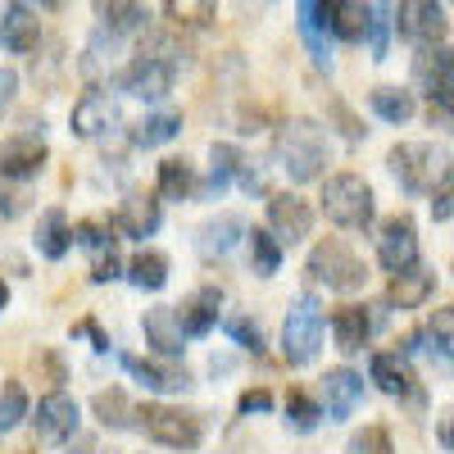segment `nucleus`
Returning a JSON list of instances; mask_svg holds the SVG:
<instances>
[{"instance_id":"f257e3e1","label":"nucleus","mask_w":454,"mask_h":454,"mask_svg":"<svg viewBox=\"0 0 454 454\" xmlns=\"http://www.w3.org/2000/svg\"><path fill=\"white\" fill-rule=\"evenodd\" d=\"M278 164L291 182H318L327 168V132L314 119H291L278 132Z\"/></svg>"},{"instance_id":"f03ea898","label":"nucleus","mask_w":454,"mask_h":454,"mask_svg":"<svg viewBox=\"0 0 454 454\" xmlns=\"http://www.w3.org/2000/svg\"><path fill=\"white\" fill-rule=\"evenodd\" d=\"M387 168H391V177L404 186L409 196H432L436 182L450 168V155L441 145H432V141H400V145H391Z\"/></svg>"},{"instance_id":"7ed1b4c3","label":"nucleus","mask_w":454,"mask_h":454,"mask_svg":"<svg viewBox=\"0 0 454 454\" xmlns=\"http://www.w3.org/2000/svg\"><path fill=\"white\" fill-rule=\"evenodd\" d=\"M323 214L336 223V227H368L372 214H377V196L372 186L359 177V173H332L323 182Z\"/></svg>"},{"instance_id":"20e7f679","label":"nucleus","mask_w":454,"mask_h":454,"mask_svg":"<svg viewBox=\"0 0 454 454\" xmlns=\"http://www.w3.org/2000/svg\"><path fill=\"white\" fill-rule=\"evenodd\" d=\"M318 346H323V305L318 295H295V305L286 309V323H282V359L291 368H305L318 359Z\"/></svg>"},{"instance_id":"39448f33","label":"nucleus","mask_w":454,"mask_h":454,"mask_svg":"<svg viewBox=\"0 0 454 454\" xmlns=\"http://www.w3.org/2000/svg\"><path fill=\"white\" fill-rule=\"evenodd\" d=\"M305 273H309L318 286H327V291H359V286L368 282L364 259H359L346 241H336V237H327V241H318V246L309 250Z\"/></svg>"},{"instance_id":"423d86ee","label":"nucleus","mask_w":454,"mask_h":454,"mask_svg":"<svg viewBox=\"0 0 454 454\" xmlns=\"http://www.w3.org/2000/svg\"><path fill=\"white\" fill-rule=\"evenodd\" d=\"M141 419V432L155 441V445H168V450H196L205 441V419L192 409H173V404H141L137 409Z\"/></svg>"},{"instance_id":"0eeeda50","label":"nucleus","mask_w":454,"mask_h":454,"mask_svg":"<svg viewBox=\"0 0 454 454\" xmlns=\"http://www.w3.org/2000/svg\"><path fill=\"white\" fill-rule=\"evenodd\" d=\"M377 259H382V269L391 278L419 263V227H413L409 214H391L377 227Z\"/></svg>"},{"instance_id":"6e6552de","label":"nucleus","mask_w":454,"mask_h":454,"mask_svg":"<svg viewBox=\"0 0 454 454\" xmlns=\"http://www.w3.org/2000/svg\"><path fill=\"white\" fill-rule=\"evenodd\" d=\"M269 232L278 246H295L314 232V205L295 192H278L269 196Z\"/></svg>"},{"instance_id":"1a4fd4ad","label":"nucleus","mask_w":454,"mask_h":454,"mask_svg":"<svg viewBox=\"0 0 454 454\" xmlns=\"http://www.w3.org/2000/svg\"><path fill=\"white\" fill-rule=\"evenodd\" d=\"M413 82H419L432 105H454V46H427L413 59Z\"/></svg>"},{"instance_id":"9d476101","label":"nucleus","mask_w":454,"mask_h":454,"mask_svg":"<svg viewBox=\"0 0 454 454\" xmlns=\"http://www.w3.org/2000/svg\"><path fill=\"white\" fill-rule=\"evenodd\" d=\"M395 23H400V36H409L413 46H445V10L436 0H413V5H400L395 10Z\"/></svg>"},{"instance_id":"9b49d317","label":"nucleus","mask_w":454,"mask_h":454,"mask_svg":"<svg viewBox=\"0 0 454 454\" xmlns=\"http://www.w3.org/2000/svg\"><path fill=\"white\" fill-rule=\"evenodd\" d=\"M173 78H177V68L155 59V55H137L128 68H123V91L137 96V100H164L173 91Z\"/></svg>"},{"instance_id":"f8f14e48","label":"nucleus","mask_w":454,"mask_h":454,"mask_svg":"<svg viewBox=\"0 0 454 454\" xmlns=\"http://www.w3.org/2000/svg\"><path fill=\"white\" fill-rule=\"evenodd\" d=\"M46 141L42 137H32V132H19L10 141H0V177H10V182H27L42 173L46 164Z\"/></svg>"},{"instance_id":"ddd939ff","label":"nucleus","mask_w":454,"mask_h":454,"mask_svg":"<svg viewBox=\"0 0 454 454\" xmlns=\"http://www.w3.org/2000/svg\"><path fill=\"white\" fill-rule=\"evenodd\" d=\"M359 400H364V377L355 368H327V377H323V413L327 419L332 423L350 419L359 409Z\"/></svg>"},{"instance_id":"4468645a","label":"nucleus","mask_w":454,"mask_h":454,"mask_svg":"<svg viewBox=\"0 0 454 454\" xmlns=\"http://www.w3.org/2000/svg\"><path fill=\"white\" fill-rule=\"evenodd\" d=\"M73 432H78V400L64 395V391H51L36 404V436L42 441H68Z\"/></svg>"},{"instance_id":"2eb2a0df","label":"nucleus","mask_w":454,"mask_h":454,"mask_svg":"<svg viewBox=\"0 0 454 454\" xmlns=\"http://www.w3.org/2000/svg\"><path fill=\"white\" fill-rule=\"evenodd\" d=\"M300 14V36L314 55L318 68H332V51H327V32H332V0H305L295 10Z\"/></svg>"},{"instance_id":"dca6fc26","label":"nucleus","mask_w":454,"mask_h":454,"mask_svg":"<svg viewBox=\"0 0 454 454\" xmlns=\"http://www.w3.org/2000/svg\"><path fill=\"white\" fill-rule=\"evenodd\" d=\"M160 223H164L160 200H155V196H141V192H132V196L119 205V218H114V227H119L123 237H137V241L155 237V232H160Z\"/></svg>"},{"instance_id":"f3484780","label":"nucleus","mask_w":454,"mask_h":454,"mask_svg":"<svg viewBox=\"0 0 454 454\" xmlns=\"http://www.w3.org/2000/svg\"><path fill=\"white\" fill-rule=\"evenodd\" d=\"M368 382H377V391L404 400V395H413V368H409V359L395 355V350H377V355L368 359Z\"/></svg>"},{"instance_id":"a211bd4d","label":"nucleus","mask_w":454,"mask_h":454,"mask_svg":"<svg viewBox=\"0 0 454 454\" xmlns=\"http://www.w3.org/2000/svg\"><path fill=\"white\" fill-rule=\"evenodd\" d=\"M73 132H78V137H100V132H109L114 123H119V105H114L105 91H87L78 105H73Z\"/></svg>"},{"instance_id":"6ab92c4d","label":"nucleus","mask_w":454,"mask_h":454,"mask_svg":"<svg viewBox=\"0 0 454 454\" xmlns=\"http://www.w3.org/2000/svg\"><path fill=\"white\" fill-rule=\"evenodd\" d=\"M377 323H382V314H372L368 305H340V309L332 314L336 346H340V350H364Z\"/></svg>"},{"instance_id":"aec40b11","label":"nucleus","mask_w":454,"mask_h":454,"mask_svg":"<svg viewBox=\"0 0 454 454\" xmlns=\"http://www.w3.org/2000/svg\"><path fill=\"white\" fill-rule=\"evenodd\" d=\"M123 368L137 377L141 387H150V391H164V395H173V391H186V387H192V377H186V368H177V364H155V359H141V355H123Z\"/></svg>"},{"instance_id":"412c9836","label":"nucleus","mask_w":454,"mask_h":454,"mask_svg":"<svg viewBox=\"0 0 454 454\" xmlns=\"http://www.w3.org/2000/svg\"><path fill=\"white\" fill-rule=\"evenodd\" d=\"M432 291H436V273L423 269V263H413V269H404V273L391 278V286H387V305H395V309H419Z\"/></svg>"},{"instance_id":"4be33fe9","label":"nucleus","mask_w":454,"mask_h":454,"mask_svg":"<svg viewBox=\"0 0 454 454\" xmlns=\"http://www.w3.org/2000/svg\"><path fill=\"white\" fill-rule=\"evenodd\" d=\"M36 36H42V27H36V10H27V5H10L5 14H0V46H5L10 55H27V51H36Z\"/></svg>"},{"instance_id":"5701e85b","label":"nucleus","mask_w":454,"mask_h":454,"mask_svg":"<svg viewBox=\"0 0 454 454\" xmlns=\"http://www.w3.org/2000/svg\"><path fill=\"white\" fill-rule=\"evenodd\" d=\"M218 309H223V295H218V286H200L186 305L177 309V323H182V336H205V332H214V323H218Z\"/></svg>"},{"instance_id":"b1692460","label":"nucleus","mask_w":454,"mask_h":454,"mask_svg":"<svg viewBox=\"0 0 454 454\" xmlns=\"http://www.w3.org/2000/svg\"><path fill=\"white\" fill-rule=\"evenodd\" d=\"M145 340H150V346H155L160 355H168V359H177L186 346H182V323H177V309H168V305H160V309H150L145 314Z\"/></svg>"},{"instance_id":"393cba45","label":"nucleus","mask_w":454,"mask_h":454,"mask_svg":"<svg viewBox=\"0 0 454 454\" xmlns=\"http://www.w3.org/2000/svg\"><path fill=\"white\" fill-rule=\"evenodd\" d=\"M237 237H246V223H241L237 214H218V218L200 223L196 246H200V254H205V259H218V254H227V250L237 246Z\"/></svg>"},{"instance_id":"a878e982","label":"nucleus","mask_w":454,"mask_h":454,"mask_svg":"<svg viewBox=\"0 0 454 454\" xmlns=\"http://www.w3.org/2000/svg\"><path fill=\"white\" fill-rule=\"evenodd\" d=\"M73 246V227H68V214L64 209H46L36 218V250L46 259H64Z\"/></svg>"},{"instance_id":"bb28decb","label":"nucleus","mask_w":454,"mask_h":454,"mask_svg":"<svg viewBox=\"0 0 454 454\" xmlns=\"http://www.w3.org/2000/svg\"><path fill=\"white\" fill-rule=\"evenodd\" d=\"M241 168H246V155H241V150L227 145V141H214V145H209V182H205V192H209V196L227 192V182L241 177Z\"/></svg>"},{"instance_id":"cd10ccee","label":"nucleus","mask_w":454,"mask_h":454,"mask_svg":"<svg viewBox=\"0 0 454 454\" xmlns=\"http://www.w3.org/2000/svg\"><path fill=\"white\" fill-rule=\"evenodd\" d=\"M368 105H372V114H377V119H382V123H409L413 119V109H419V105H413V91H404V87H377L372 96H368Z\"/></svg>"},{"instance_id":"c85d7f7f","label":"nucleus","mask_w":454,"mask_h":454,"mask_svg":"<svg viewBox=\"0 0 454 454\" xmlns=\"http://www.w3.org/2000/svg\"><path fill=\"white\" fill-rule=\"evenodd\" d=\"M128 282L141 286V291H164V282H168V254H160V250H141V254H132V263H128Z\"/></svg>"},{"instance_id":"c756f323","label":"nucleus","mask_w":454,"mask_h":454,"mask_svg":"<svg viewBox=\"0 0 454 454\" xmlns=\"http://www.w3.org/2000/svg\"><path fill=\"white\" fill-rule=\"evenodd\" d=\"M177 132H182V114L164 109V114H150V119H141V123L132 128V145H141V150H155V145L173 141Z\"/></svg>"},{"instance_id":"7c9ffc66","label":"nucleus","mask_w":454,"mask_h":454,"mask_svg":"<svg viewBox=\"0 0 454 454\" xmlns=\"http://www.w3.org/2000/svg\"><path fill=\"white\" fill-rule=\"evenodd\" d=\"M91 409H96V419H100L105 427H114V432H123V427H132V419H137V409H132V400H128V395H123L119 387H109V391H96Z\"/></svg>"},{"instance_id":"2f4dec72","label":"nucleus","mask_w":454,"mask_h":454,"mask_svg":"<svg viewBox=\"0 0 454 454\" xmlns=\"http://www.w3.org/2000/svg\"><path fill=\"white\" fill-rule=\"evenodd\" d=\"M368 19H372V5H364V0H346V5H332V32L340 36V42H364Z\"/></svg>"},{"instance_id":"473e14b6","label":"nucleus","mask_w":454,"mask_h":454,"mask_svg":"<svg viewBox=\"0 0 454 454\" xmlns=\"http://www.w3.org/2000/svg\"><path fill=\"white\" fill-rule=\"evenodd\" d=\"M250 269L259 278H273L282 269V246L273 241L269 227H254V232H250Z\"/></svg>"},{"instance_id":"72a5a7b5","label":"nucleus","mask_w":454,"mask_h":454,"mask_svg":"<svg viewBox=\"0 0 454 454\" xmlns=\"http://www.w3.org/2000/svg\"><path fill=\"white\" fill-rule=\"evenodd\" d=\"M196 192V173H192V164L186 160H164L160 164V196H168V200H186Z\"/></svg>"},{"instance_id":"f704fd0d","label":"nucleus","mask_w":454,"mask_h":454,"mask_svg":"<svg viewBox=\"0 0 454 454\" xmlns=\"http://www.w3.org/2000/svg\"><path fill=\"white\" fill-rule=\"evenodd\" d=\"M423 336L432 340L427 350H432L436 359H450V364H454V309H436V314L427 318Z\"/></svg>"},{"instance_id":"c9c22d12","label":"nucleus","mask_w":454,"mask_h":454,"mask_svg":"<svg viewBox=\"0 0 454 454\" xmlns=\"http://www.w3.org/2000/svg\"><path fill=\"white\" fill-rule=\"evenodd\" d=\"M96 14L105 19V27H109V36L114 32H137V27H145V5H119V0H114V5H96Z\"/></svg>"},{"instance_id":"e433bc0d","label":"nucleus","mask_w":454,"mask_h":454,"mask_svg":"<svg viewBox=\"0 0 454 454\" xmlns=\"http://www.w3.org/2000/svg\"><path fill=\"white\" fill-rule=\"evenodd\" d=\"M323 423V409L305 395V391H291L286 395V427L291 432H314Z\"/></svg>"},{"instance_id":"4c0bfd02","label":"nucleus","mask_w":454,"mask_h":454,"mask_svg":"<svg viewBox=\"0 0 454 454\" xmlns=\"http://www.w3.org/2000/svg\"><path fill=\"white\" fill-rule=\"evenodd\" d=\"M27 419V391L19 382H5L0 387V432H10Z\"/></svg>"},{"instance_id":"58836bf2","label":"nucleus","mask_w":454,"mask_h":454,"mask_svg":"<svg viewBox=\"0 0 454 454\" xmlns=\"http://www.w3.org/2000/svg\"><path fill=\"white\" fill-rule=\"evenodd\" d=\"M368 51H372V59H387V51H391V10L387 5H372V19H368Z\"/></svg>"},{"instance_id":"ea45409f","label":"nucleus","mask_w":454,"mask_h":454,"mask_svg":"<svg viewBox=\"0 0 454 454\" xmlns=\"http://www.w3.org/2000/svg\"><path fill=\"white\" fill-rule=\"evenodd\" d=\"M73 241H78V246H87V250H96V254H105V250H114V241H119V237L109 232V223H100V218H87V223H78V227H73Z\"/></svg>"},{"instance_id":"a19ab883","label":"nucleus","mask_w":454,"mask_h":454,"mask_svg":"<svg viewBox=\"0 0 454 454\" xmlns=\"http://www.w3.org/2000/svg\"><path fill=\"white\" fill-rule=\"evenodd\" d=\"M350 454H395L391 432H387L382 423H368L364 432H355V436H350Z\"/></svg>"},{"instance_id":"79ce46f5","label":"nucleus","mask_w":454,"mask_h":454,"mask_svg":"<svg viewBox=\"0 0 454 454\" xmlns=\"http://www.w3.org/2000/svg\"><path fill=\"white\" fill-rule=\"evenodd\" d=\"M227 336H232L241 350L263 355V332H259V323H254V318H227Z\"/></svg>"},{"instance_id":"37998d69","label":"nucleus","mask_w":454,"mask_h":454,"mask_svg":"<svg viewBox=\"0 0 454 454\" xmlns=\"http://www.w3.org/2000/svg\"><path fill=\"white\" fill-rule=\"evenodd\" d=\"M432 218H436V223L454 218V164L445 168V177L436 182V192H432Z\"/></svg>"},{"instance_id":"c03bdc74","label":"nucleus","mask_w":454,"mask_h":454,"mask_svg":"<svg viewBox=\"0 0 454 454\" xmlns=\"http://www.w3.org/2000/svg\"><path fill=\"white\" fill-rule=\"evenodd\" d=\"M164 14H168L177 27H182V23H186V27H205L218 10H214V5H177V0H173V5H164Z\"/></svg>"},{"instance_id":"a18cd8bd","label":"nucleus","mask_w":454,"mask_h":454,"mask_svg":"<svg viewBox=\"0 0 454 454\" xmlns=\"http://www.w3.org/2000/svg\"><path fill=\"white\" fill-rule=\"evenodd\" d=\"M32 372H36V382H51V387H59L64 377H68L55 350H36V355H32Z\"/></svg>"},{"instance_id":"49530a36","label":"nucleus","mask_w":454,"mask_h":454,"mask_svg":"<svg viewBox=\"0 0 454 454\" xmlns=\"http://www.w3.org/2000/svg\"><path fill=\"white\" fill-rule=\"evenodd\" d=\"M327 105H332V114H336V123H340V132H346V137H350V141H364V132H368V128H364V123H359V119H355V114H350V109H346V105H340V100H336V96H332V100H327Z\"/></svg>"},{"instance_id":"de8ad7c7","label":"nucleus","mask_w":454,"mask_h":454,"mask_svg":"<svg viewBox=\"0 0 454 454\" xmlns=\"http://www.w3.org/2000/svg\"><path fill=\"white\" fill-rule=\"evenodd\" d=\"M119 273H123V263H119V254H114V250L96 254V263H91V282H114Z\"/></svg>"},{"instance_id":"09e8293b","label":"nucleus","mask_w":454,"mask_h":454,"mask_svg":"<svg viewBox=\"0 0 454 454\" xmlns=\"http://www.w3.org/2000/svg\"><path fill=\"white\" fill-rule=\"evenodd\" d=\"M237 409H241V419H250V413H269V409H273V395L263 391V387H259V391H246V395L237 400Z\"/></svg>"},{"instance_id":"8fccbe9b","label":"nucleus","mask_w":454,"mask_h":454,"mask_svg":"<svg viewBox=\"0 0 454 454\" xmlns=\"http://www.w3.org/2000/svg\"><path fill=\"white\" fill-rule=\"evenodd\" d=\"M73 336H91V350H100V355L109 350V336L100 332V323H96V318H82L78 327H73Z\"/></svg>"},{"instance_id":"3c124183","label":"nucleus","mask_w":454,"mask_h":454,"mask_svg":"<svg viewBox=\"0 0 454 454\" xmlns=\"http://www.w3.org/2000/svg\"><path fill=\"white\" fill-rule=\"evenodd\" d=\"M427 123H432V128L454 132V105H432V109H427Z\"/></svg>"},{"instance_id":"603ef678","label":"nucleus","mask_w":454,"mask_h":454,"mask_svg":"<svg viewBox=\"0 0 454 454\" xmlns=\"http://www.w3.org/2000/svg\"><path fill=\"white\" fill-rule=\"evenodd\" d=\"M14 87H19V73L14 68H0V109L14 100Z\"/></svg>"},{"instance_id":"864d4df0","label":"nucleus","mask_w":454,"mask_h":454,"mask_svg":"<svg viewBox=\"0 0 454 454\" xmlns=\"http://www.w3.org/2000/svg\"><path fill=\"white\" fill-rule=\"evenodd\" d=\"M441 445H450V450H454V413L441 423Z\"/></svg>"},{"instance_id":"5fc2aeb1","label":"nucleus","mask_w":454,"mask_h":454,"mask_svg":"<svg viewBox=\"0 0 454 454\" xmlns=\"http://www.w3.org/2000/svg\"><path fill=\"white\" fill-rule=\"evenodd\" d=\"M68 454H96V441H78V450H68Z\"/></svg>"},{"instance_id":"6e6d98bb","label":"nucleus","mask_w":454,"mask_h":454,"mask_svg":"<svg viewBox=\"0 0 454 454\" xmlns=\"http://www.w3.org/2000/svg\"><path fill=\"white\" fill-rule=\"evenodd\" d=\"M5 305H10V286H5V282H0V309H5Z\"/></svg>"}]
</instances>
